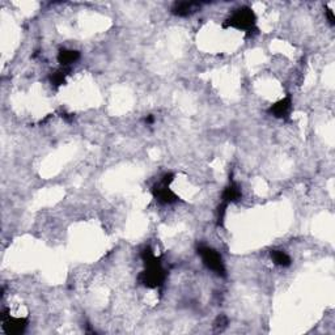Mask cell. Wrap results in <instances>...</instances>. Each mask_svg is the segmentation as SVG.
Here are the masks:
<instances>
[{"mask_svg":"<svg viewBox=\"0 0 335 335\" xmlns=\"http://www.w3.org/2000/svg\"><path fill=\"white\" fill-rule=\"evenodd\" d=\"M326 15H327V18H329V21H330V24L334 25L335 24V18H334V15H332L331 9H326Z\"/></svg>","mask_w":335,"mask_h":335,"instance_id":"7c38bea8","label":"cell"},{"mask_svg":"<svg viewBox=\"0 0 335 335\" xmlns=\"http://www.w3.org/2000/svg\"><path fill=\"white\" fill-rule=\"evenodd\" d=\"M241 198V189L238 187V185H236L234 182H231L228 186L224 189L222 191V203H226V205H229L232 202H236L238 199Z\"/></svg>","mask_w":335,"mask_h":335,"instance_id":"ba28073f","label":"cell"},{"mask_svg":"<svg viewBox=\"0 0 335 335\" xmlns=\"http://www.w3.org/2000/svg\"><path fill=\"white\" fill-rule=\"evenodd\" d=\"M146 123H148V125H151V123H153V117L149 116L148 118H146Z\"/></svg>","mask_w":335,"mask_h":335,"instance_id":"4fadbf2b","label":"cell"},{"mask_svg":"<svg viewBox=\"0 0 335 335\" xmlns=\"http://www.w3.org/2000/svg\"><path fill=\"white\" fill-rule=\"evenodd\" d=\"M152 191H153L154 198L163 205H170V203H174L178 200V196L169 189V185L164 184V182L154 185Z\"/></svg>","mask_w":335,"mask_h":335,"instance_id":"277c9868","label":"cell"},{"mask_svg":"<svg viewBox=\"0 0 335 335\" xmlns=\"http://www.w3.org/2000/svg\"><path fill=\"white\" fill-rule=\"evenodd\" d=\"M51 84L55 86H60L65 83V72L63 70H59V71L54 72L50 77Z\"/></svg>","mask_w":335,"mask_h":335,"instance_id":"8fae6325","label":"cell"},{"mask_svg":"<svg viewBox=\"0 0 335 335\" xmlns=\"http://www.w3.org/2000/svg\"><path fill=\"white\" fill-rule=\"evenodd\" d=\"M142 259L146 264V270L139 275V282L147 288H158L165 280L166 273L163 269L160 259L153 254L151 248H146L142 252Z\"/></svg>","mask_w":335,"mask_h":335,"instance_id":"6da1fadb","label":"cell"},{"mask_svg":"<svg viewBox=\"0 0 335 335\" xmlns=\"http://www.w3.org/2000/svg\"><path fill=\"white\" fill-rule=\"evenodd\" d=\"M80 58V53L76 50H67V49H63V50L59 51L58 54V62L62 65H70L72 63L76 62L77 59Z\"/></svg>","mask_w":335,"mask_h":335,"instance_id":"9c48e42d","label":"cell"},{"mask_svg":"<svg viewBox=\"0 0 335 335\" xmlns=\"http://www.w3.org/2000/svg\"><path fill=\"white\" fill-rule=\"evenodd\" d=\"M255 23H257V17L254 12L249 7H243V8L237 9L231 17L227 18L224 28H234V29L243 30V32H252V30H255Z\"/></svg>","mask_w":335,"mask_h":335,"instance_id":"7a4b0ae2","label":"cell"},{"mask_svg":"<svg viewBox=\"0 0 335 335\" xmlns=\"http://www.w3.org/2000/svg\"><path fill=\"white\" fill-rule=\"evenodd\" d=\"M271 259H273L274 263L280 267H288L291 266L292 263L289 255L287 253L282 252V250H273L271 252Z\"/></svg>","mask_w":335,"mask_h":335,"instance_id":"30bf717a","label":"cell"},{"mask_svg":"<svg viewBox=\"0 0 335 335\" xmlns=\"http://www.w3.org/2000/svg\"><path fill=\"white\" fill-rule=\"evenodd\" d=\"M199 7H200V4L195 3V2H180V3H175L173 6L172 12L175 16H180V17H186V16L195 12Z\"/></svg>","mask_w":335,"mask_h":335,"instance_id":"52a82bcc","label":"cell"},{"mask_svg":"<svg viewBox=\"0 0 335 335\" xmlns=\"http://www.w3.org/2000/svg\"><path fill=\"white\" fill-rule=\"evenodd\" d=\"M292 110V101L291 97H285L280 101H278L276 104L271 105L270 109H269V114L276 117V118H285L288 117V114L291 113Z\"/></svg>","mask_w":335,"mask_h":335,"instance_id":"5b68a950","label":"cell"},{"mask_svg":"<svg viewBox=\"0 0 335 335\" xmlns=\"http://www.w3.org/2000/svg\"><path fill=\"white\" fill-rule=\"evenodd\" d=\"M198 254L202 257L203 263L208 270L214 271L219 276H226V266H224L221 255L216 250L208 247H199Z\"/></svg>","mask_w":335,"mask_h":335,"instance_id":"3957f363","label":"cell"},{"mask_svg":"<svg viewBox=\"0 0 335 335\" xmlns=\"http://www.w3.org/2000/svg\"><path fill=\"white\" fill-rule=\"evenodd\" d=\"M3 326L8 334H20L25 330L28 325V321L24 318H13L11 316L6 317L3 316Z\"/></svg>","mask_w":335,"mask_h":335,"instance_id":"8992f818","label":"cell"}]
</instances>
